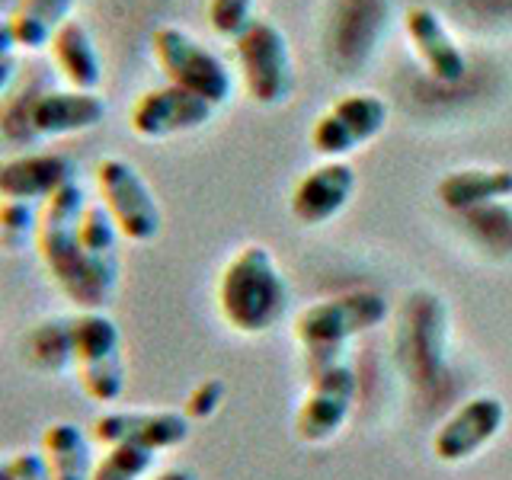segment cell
Here are the masks:
<instances>
[{
  "mask_svg": "<svg viewBox=\"0 0 512 480\" xmlns=\"http://www.w3.org/2000/svg\"><path fill=\"white\" fill-rule=\"evenodd\" d=\"M391 317V304L372 288H352L330 298L304 304L292 317V336L304 349L308 365L343 359V349L356 336L378 330Z\"/></svg>",
  "mask_w": 512,
  "mask_h": 480,
  "instance_id": "4",
  "label": "cell"
},
{
  "mask_svg": "<svg viewBox=\"0 0 512 480\" xmlns=\"http://www.w3.org/2000/svg\"><path fill=\"white\" fill-rule=\"evenodd\" d=\"M0 480H16V477L10 474V468H7V461H0Z\"/></svg>",
  "mask_w": 512,
  "mask_h": 480,
  "instance_id": "32",
  "label": "cell"
},
{
  "mask_svg": "<svg viewBox=\"0 0 512 480\" xmlns=\"http://www.w3.org/2000/svg\"><path fill=\"white\" fill-rule=\"evenodd\" d=\"M96 192L128 244H151L164 228V212L148 180L125 157H103L93 170Z\"/></svg>",
  "mask_w": 512,
  "mask_h": 480,
  "instance_id": "7",
  "label": "cell"
},
{
  "mask_svg": "<svg viewBox=\"0 0 512 480\" xmlns=\"http://www.w3.org/2000/svg\"><path fill=\"white\" fill-rule=\"evenodd\" d=\"M7 468L16 480H48V471H45V461L39 455V448H29V452H16Z\"/></svg>",
  "mask_w": 512,
  "mask_h": 480,
  "instance_id": "28",
  "label": "cell"
},
{
  "mask_svg": "<svg viewBox=\"0 0 512 480\" xmlns=\"http://www.w3.org/2000/svg\"><path fill=\"white\" fill-rule=\"evenodd\" d=\"M292 301L276 256L266 244L237 247L215 279V308L221 324L240 336H263L282 324Z\"/></svg>",
  "mask_w": 512,
  "mask_h": 480,
  "instance_id": "2",
  "label": "cell"
},
{
  "mask_svg": "<svg viewBox=\"0 0 512 480\" xmlns=\"http://www.w3.org/2000/svg\"><path fill=\"white\" fill-rule=\"evenodd\" d=\"M388 125V103L378 93H346L311 128V148L324 160H346Z\"/></svg>",
  "mask_w": 512,
  "mask_h": 480,
  "instance_id": "11",
  "label": "cell"
},
{
  "mask_svg": "<svg viewBox=\"0 0 512 480\" xmlns=\"http://www.w3.org/2000/svg\"><path fill=\"white\" fill-rule=\"evenodd\" d=\"M192 436V423L183 410H103L90 423V439L109 445H138L148 452H173Z\"/></svg>",
  "mask_w": 512,
  "mask_h": 480,
  "instance_id": "12",
  "label": "cell"
},
{
  "mask_svg": "<svg viewBox=\"0 0 512 480\" xmlns=\"http://www.w3.org/2000/svg\"><path fill=\"white\" fill-rule=\"evenodd\" d=\"M68 183H74V160L68 154L36 151L0 160V199L42 205Z\"/></svg>",
  "mask_w": 512,
  "mask_h": 480,
  "instance_id": "17",
  "label": "cell"
},
{
  "mask_svg": "<svg viewBox=\"0 0 512 480\" xmlns=\"http://www.w3.org/2000/svg\"><path fill=\"white\" fill-rule=\"evenodd\" d=\"M16 39H13V29L10 20H0V55H13Z\"/></svg>",
  "mask_w": 512,
  "mask_h": 480,
  "instance_id": "31",
  "label": "cell"
},
{
  "mask_svg": "<svg viewBox=\"0 0 512 480\" xmlns=\"http://www.w3.org/2000/svg\"><path fill=\"white\" fill-rule=\"evenodd\" d=\"M352 192H356V170L349 160H324L295 183L288 196V212L304 228H320L343 212Z\"/></svg>",
  "mask_w": 512,
  "mask_h": 480,
  "instance_id": "15",
  "label": "cell"
},
{
  "mask_svg": "<svg viewBox=\"0 0 512 480\" xmlns=\"http://www.w3.org/2000/svg\"><path fill=\"white\" fill-rule=\"evenodd\" d=\"M253 23V0H208V26L221 39H237Z\"/></svg>",
  "mask_w": 512,
  "mask_h": 480,
  "instance_id": "26",
  "label": "cell"
},
{
  "mask_svg": "<svg viewBox=\"0 0 512 480\" xmlns=\"http://www.w3.org/2000/svg\"><path fill=\"white\" fill-rule=\"evenodd\" d=\"M87 196L80 183L61 186L55 196L39 205L36 224V256L45 276L55 282L58 292L68 298L77 311H106L109 298L116 295L119 276H109L100 266L90 263V256L80 247L77 221L84 212Z\"/></svg>",
  "mask_w": 512,
  "mask_h": 480,
  "instance_id": "1",
  "label": "cell"
},
{
  "mask_svg": "<svg viewBox=\"0 0 512 480\" xmlns=\"http://www.w3.org/2000/svg\"><path fill=\"white\" fill-rule=\"evenodd\" d=\"M391 352L400 378L416 394H432L448 368V308L429 288H413L394 311Z\"/></svg>",
  "mask_w": 512,
  "mask_h": 480,
  "instance_id": "3",
  "label": "cell"
},
{
  "mask_svg": "<svg viewBox=\"0 0 512 480\" xmlns=\"http://www.w3.org/2000/svg\"><path fill=\"white\" fill-rule=\"evenodd\" d=\"M359 378L346 359L308 365V384L292 416V432L304 445H327L346 429L356 407Z\"/></svg>",
  "mask_w": 512,
  "mask_h": 480,
  "instance_id": "6",
  "label": "cell"
},
{
  "mask_svg": "<svg viewBox=\"0 0 512 480\" xmlns=\"http://www.w3.org/2000/svg\"><path fill=\"white\" fill-rule=\"evenodd\" d=\"M148 480H199L196 471H189V468H180V464H173V468H164V471H157L154 477Z\"/></svg>",
  "mask_w": 512,
  "mask_h": 480,
  "instance_id": "29",
  "label": "cell"
},
{
  "mask_svg": "<svg viewBox=\"0 0 512 480\" xmlns=\"http://www.w3.org/2000/svg\"><path fill=\"white\" fill-rule=\"evenodd\" d=\"M90 442V432L71 420L48 423L39 436V455L45 461L48 480H90L96 464Z\"/></svg>",
  "mask_w": 512,
  "mask_h": 480,
  "instance_id": "19",
  "label": "cell"
},
{
  "mask_svg": "<svg viewBox=\"0 0 512 480\" xmlns=\"http://www.w3.org/2000/svg\"><path fill=\"white\" fill-rule=\"evenodd\" d=\"M151 55L157 68L164 71L167 84L186 93H196L199 100L212 103L215 109L231 100L234 80L224 61L205 48L199 39H192L180 26H160L151 36Z\"/></svg>",
  "mask_w": 512,
  "mask_h": 480,
  "instance_id": "8",
  "label": "cell"
},
{
  "mask_svg": "<svg viewBox=\"0 0 512 480\" xmlns=\"http://www.w3.org/2000/svg\"><path fill=\"white\" fill-rule=\"evenodd\" d=\"M48 48H52L58 74L68 80L71 90L96 93V87H100V80H103V64H100V55H96L93 39L84 29V23L68 20L52 36Z\"/></svg>",
  "mask_w": 512,
  "mask_h": 480,
  "instance_id": "20",
  "label": "cell"
},
{
  "mask_svg": "<svg viewBox=\"0 0 512 480\" xmlns=\"http://www.w3.org/2000/svg\"><path fill=\"white\" fill-rule=\"evenodd\" d=\"M240 80L256 106H282L295 90V64L285 32L272 20H253L234 39Z\"/></svg>",
  "mask_w": 512,
  "mask_h": 480,
  "instance_id": "9",
  "label": "cell"
},
{
  "mask_svg": "<svg viewBox=\"0 0 512 480\" xmlns=\"http://www.w3.org/2000/svg\"><path fill=\"white\" fill-rule=\"evenodd\" d=\"M71 7L74 0H16L13 13L7 16L16 48H26V52L48 48L55 32L68 23Z\"/></svg>",
  "mask_w": 512,
  "mask_h": 480,
  "instance_id": "22",
  "label": "cell"
},
{
  "mask_svg": "<svg viewBox=\"0 0 512 480\" xmlns=\"http://www.w3.org/2000/svg\"><path fill=\"white\" fill-rule=\"evenodd\" d=\"M74 336V378L93 404H119L125 394L122 330L106 311L71 314Z\"/></svg>",
  "mask_w": 512,
  "mask_h": 480,
  "instance_id": "5",
  "label": "cell"
},
{
  "mask_svg": "<svg viewBox=\"0 0 512 480\" xmlns=\"http://www.w3.org/2000/svg\"><path fill=\"white\" fill-rule=\"evenodd\" d=\"M13 74H16V58L13 55H0V93L10 87Z\"/></svg>",
  "mask_w": 512,
  "mask_h": 480,
  "instance_id": "30",
  "label": "cell"
},
{
  "mask_svg": "<svg viewBox=\"0 0 512 480\" xmlns=\"http://www.w3.org/2000/svg\"><path fill=\"white\" fill-rule=\"evenodd\" d=\"M106 119L103 96L87 90H42L23 109L20 138H64L90 132Z\"/></svg>",
  "mask_w": 512,
  "mask_h": 480,
  "instance_id": "14",
  "label": "cell"
},
{
  "mask_svg": "<svg viewBox=\"0 0 512 480\" xmlns=\"http://www.w3.org/2000/svg\"><path fill=\"white\" fill-rule=\"evenodd\" d=\"M506 404L496 394H471L468 400L445 416L436 426L429 439L432 458L439 464H464L477 458L490 442L500 439V432L506 429Z\"/></svg>",
  "mask_w": 512,
  "mask_h": 480,
  "instance_id": "10",
  "label": "cell"
},
{
  "mask_svg": "<svg viewBox=\"0 0 512 480\" xmlns=\"http://www.w3.org/2000/svg\"><path fill=\"white\" fill-rule=\"evenodd\" d=\"M224 397H228V384L221 378H202L183 400V413L189 416V423H205L221 410Z\"/></svg>",
  "mask_w": 512,
  "mask_h": 480,
  "instance_id": "27",
  "label": "cell"
},
{
  "mask_svg": "<svg viewBox=\"0 0 512 480\" xmlns=\"http://www.w3.org/2000/svg\"><path fill=\"white\" fill-rule=\"evenodd\" d=\"M436 199L455 215H471L480 208L503 205L512 199V170L506 167H461L442 176Z\"/></svg>",
  "mask_w": 512,
  "mask_h": 480,
  "instance_id": "18",
  "label": "cell"
},
{
  "mask_svg": "<svg viewBox=\"0 0 512 480\" xmlns=\"http://www.w3.org/2000/svg\"><path fill=\"white\" fill-rule=\"evenodd\" d=\"M39 208L20 199H0V253L16 256L26 247H36Z\"/></svg>",
  "mask_w": 512,
  "mask_h": 480,
  "instance_id": "25",
  "label": "cell"
},
{
  "mask_svg": "<svg viewBox=\"0 0 512 480\" xmlns=\"http://www.w3.org/2000/svg\"><path fill=\"white\" fill-rule=\"evenodd\" d=\"M157 455L138 445H109L96 458L90 480H148Z\"/></svg>",
  "mask_w": 512,
  "mask_h": 480,
  "instance_id": "24",
  "label": "cell"
},
{
  "mask_svg": "<svg viewBox=\"0 0 512 480\" xmlns=\"http://www.w3.org/2000/svg\"><path fill=\"white\" fill-rule=\"evenodd\" d=\"M23 356L42 375H61L74 368L71 314H52L36 320L23 340Z\"/></svg>",
  "mask_w": 512,
  "mask_h": 480,
  "instance_id": "21",
  "label": "cell"
},
{
  "mask_svg": "<svg viewBox=\"0 0 512 480\" xmlns=\"http://www.w3.org/2000/svg\"><path fill=\"white\" fill-rule=\"evenodd\" d=\"M215 106L199 100L196 93H186L173 84L144 90L128 112V128L141 141H164L173 135L196 132L205 122H212Z\"/></svg>",
  "mask_w": 512,
  "mask_h": 480,
  "instance_id": "13",
  "label": "cell"
},
{
  "mask_svg": "<svg viewBox=\"0 0 512 480\" xmlns=\"http://www.w3.org/2000/svg\"><path fill=\"white\" fill-rule=\"evenodd\" d=\"M404 32L413 45L416 58L423 61V68L429 71L432 80H439L445 87H455L464 80L468 71V58L452 39V32L445 29L442 16L432 7H407L404 13Z\"/></svg>",
  "mask_w": 512,
  "mask_h": 480,
  "instance_id": "16",
  "label": "cell"
},
{
  "mask_svg": "<svg viewBox=\"0 0 512 480\" xmlns=\"http://www.w3.org/2000/svg\"><path fill=\"white\" fill-rule=\"evenodd\" d=\"M80 247L90 256L93 266H100L109 276H119V228L112 224L103 202H87L77 221Z\"/></svg>",
  "mask_w": 512,
  "mask_h": 480,
  "instance_id": "23",
  "label": "cell"
}]
</instances>
